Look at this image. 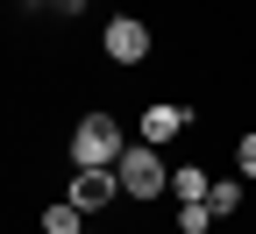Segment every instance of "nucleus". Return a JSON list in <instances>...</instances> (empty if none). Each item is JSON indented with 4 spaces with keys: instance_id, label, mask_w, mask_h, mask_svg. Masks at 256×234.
<instances>
[{
    "instance_id": "10",
    "label": "nucleus",
    "mask_w": 256,
    "mask_h": 234,
    "mask_svg": "<svg viewBox=\"0 0 256 234\" xmlns=\"http://www.w3.org/2000/svg\"><path fill=\"white\" fill-rule=\"evenodd\" d=\"M235 171L256 178V135H235Z\"/></svg>"
},
{
    "instance_id": "11",
    "label": "nucleus",
    "mask_w": 256,
    "mask_h": 234,
    "mask_svg": "<svg viewBox=\"0 0 256 234\" xmlns=\"http://www.w3.org/2000/svg\"><path fill=\"white\" fill-rule=\"evenodd\" d=\"M28 7H50V0H28Z\"/></svg>"
},
{
    "instance_id": "13",
    "label": "nucleus",
    "mask_w": 256,
    "mask_h": 234,
    "mask_svg": "<svg viewBox=\"0 0 256 234\" xmlns=\"http://www.w3.org/2000/svg\"><path fill=\"white\" fill-rule=\"evenodd\" d=\"M178 234H185V227H178Z\"/></svg>"
},
{
    "instance_id": "5",
    "label": "nucleus",
    "mask_w": 256,
    "mask_h": 234,
    "mask_svg": "<svg viewBox=\"0 0 256 234\" xmlns=\"http://www.w3.org/2000/svg\"><path fill=\"white\" fill-rule=\"evenodd\" d=\"M114 199H121V178H114V171H78V178H72V206H86V213L114 206Z\"/></svg>"
},
{
    "instance_id": "2",
    "label": "nucleus",
    "mask_w": 256,
    "mask_h": 234,
    "mask_svg": "<svg viewBox=\"0 0 256 234\" xmlns=\"http://www.w3.org/2000/svg\"><path fill=\"white\" fill-rule=\"evenodd\" d=\"M114 178L128 199H156V192H171V171H164V156H156L150 142H128V156L114 163Z\"/></svg>"
},
{
    "instance_id": "7",
    "label": "nucleus",
    "mask_w": 256,
    "mask_h": 234,
    "mask_svg": "<svg viewBox=\"0 0 256 234\" xmlns=\"http://www.w3.org/2000/svg\"><path fill=\"white\" fill-rule=\"evenodd\" d=\"M43 234H86V206H72V199L43 206Z\"/></svg>"
},
{
    "instance_id": "3",
    "label": "nucleus",
    "mask_w": 256,
    "mask_h": 234,
    "mask_svg": "<svg viewBox=\"0 0 256 234\" xmlns=\"http://www.w3.org/2000/svg\"><path fill=\"white\" fill-rule=\"evenodd\" d=\"M142 135L136 142H150V149H164V142H178L185 128H192V107H178V99H156V107H142Z\"/></svg>"
},
{
    "instance_id": "8",
    "label": "nucleus",
    "mask_w": 256,
    "mask_h": 234,
    "mask_svg": "<svg viewBox=\"0 0 256 234\" xmlns=\"http://www.w3.org/2000/svg\"><path fill=\"white\" fill-rule=\"evenodd\" d=\"M206 206H214L220 220H228V213L242 206V178H214V192H206Z\"/></svg>"
},
{
    "instance_id": "9",
    "label": "nucleus",
    "mask_w": 256,
    "mask_h": 234,
    "mask_svg": "<svg viewBox=\"0 0 256 234\" xmlns=\"http://www.w3.org/2000/svg\"><path fill=\"white\" fill-rule=\"evenodd\" d=\"M214 220H220V213H214V206H185V213H178V227H185V234H206V227H214Z\"/></svg>"
},
{
    "instance_id": "1",
    "label": "nucleus",
    "mask_w": 256,
    "mask_h": 234,
    "mask_svg": "<svg viewBox=\"0 0 256 234\" xmlns=\"http://www.w3.org/2000/svg\"><path fill=\"white\" fill-rule=\"evenodd\" d=\"M121 156H128V135H121L114 114H86L72 128V163H78V171H114Z\"/></svg>"
},
{
    "instance_id": "4",
    "label": "nucleus",
    "mask_w": 256,
    "mask_h": 234,
    "mask_svg": "<svg viewBox=\"0 0 256 234\" xmlns=\"http://www.w3.org/2000/svg\"><path fill=\"white\" fill-rule=\"evenodd\" d=\"M100 43H107V57H114V64H142V57H150V28H142L136 14H114Z\"/></svg>"
},
{
    "instance_id": "12",
    "label": "nucleus",
    "mask_w": 256,
    "mask_h": 234,
    "mask_svg": "<svg viewBox=\"0 0 256 234\" xmlns=\"http://www.w3.org/2000/svg\"><path fill=\"white\" fill-rule=\"evenodd\" d=\"M72 7H78V0H72Z\"/></svg>"
},
{
    "instance_id": "6",
    "label": "nucleus",
    "mask_w": 256,
    "mask_h": 234,
    "mask_svg": "<svg viewBox=\"0 0 256 234\" xmlns=\"http://www.w3.org/2000/svg\"><path fill=\"white\" fill-rule=\"evenodd\" d=\"M171 192H178V206H206V192H214V178L200 171V163H178V171H171Z\"/></svg>"
}]
</instances>
